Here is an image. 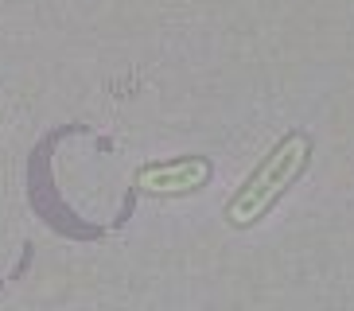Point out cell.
Listing matches in <instances>:
<instances>
[{
  "label": "cell",
  "mask_w": 354,
  "mask_h": 311,
  "mask_svg": "<svg viewBox=\"0 0 354 311\" xmlns=\"http://www.w3.org/2000/svg\"><path fill=\"white\" fill-rule=\"evenodd\" d=\"M304 152H308V140L292 136L288 144H284L281 152L265 164V171L250 183V191L230 207V218H234L238 226H241V222H253V214H261V210L269 207V198H277L284 191V183H292V176H296L300 164H304Z\"/></svg>",
  "instance_id": "obj_1"
}]
</instances>
